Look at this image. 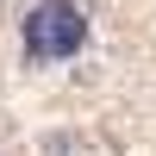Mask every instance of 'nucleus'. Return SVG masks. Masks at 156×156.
I'll return each mask as SVG.
<instances>
[{
	"mask_svg": "<svg viewBox=\"0 0 156 156\" xmlns=\"http://www.w3.org/2000/svg\"><path fill=\"white\" fill-rule=\"evenodd\" d=\"M19 37H25V56H37V62L75 56V50L87 44V12L75 6V0H37V6L25 12Z\"/></svg>",
	"mask_w": 156,
	"mask_h": 156,
	"instance_id": "1",
	"label": "nucleus"
}]
</instances>
